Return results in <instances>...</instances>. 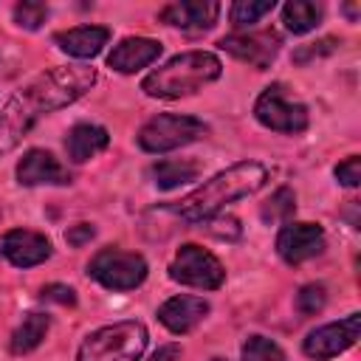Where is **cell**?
<instances>
[{"instance_id":"obj_17","label":"cell","mask_w":361,"mask_h":361,"mask_svg":"<svg viewBox=\"0 0 361 361\" xmlns=\"http://www.w3.org/2000/svg\"><path fill=\"white\" fill-rule=\"evenodd\" d=\"M107 39H110V31L104 25H76L54 34V42L59 45V51L76 59H93L96 54H102Z\"/></svg>"},{"instance_id":"obj_15","label":"cell","mask_w":361,"mask_h":361,"mask_svg":"<svg viewBox=\"0 0 361 361\" xmlns=\"http://www.w3.org/2000/svg\"><path fill=\"white\" fill-rule=\"evenodd\" d=\"M206 316H209V302L203 296H186V293L172 296L158 307V322L175 336L192 333Z\"/></svg>"},{"instance_id":"obj_33","label":"cell","mask_w":361,"mask_h":361,"mask_svg":"<svg viewBox=\"0 0 361 361\" xmlns=\"http://www.w3.org/2000/svg\"><path fill=\"white\" fill-rule=\"evenodd\" d=\"M344 11L350 14V20H355V17H358V11H355V6H344Z\"/></svg>"},{"instance_id":"obj_5","label":"cell","mask_w":361,"mask_h":361,"mask_svg":"<svg viewBox=\"0 0 361 361\" xmlns=\"http://www.w3.org/2000/svg\"><path fill=\"white\" fill-rule=\"evenodd\" d=\"M206 124L195 116H180V113H158L152 116L141 130H138V147L144 152L161 155L172 152L178 147H186L197 138L206 135Z\"/></svg>"},{"instance_id":"obj_16","label":"cell","mask_w":361,"mask_h":361,"mask_svg":"<svg viewBox=\"0 0 361 361\" xmlns=\"http://www.w3.org/2000/svg\"><path fill=\"white\" fill-rule=\"evenodd\" d=\"M164 45L149 37H124L110 54H107V68L116 73H135L147 65H152L161 56Z\"/></svg>"},{"instance_id":"obj_8","label":"cell","mask_w":361,"mask_h":361,"mask_svg":"<svg viewBox=\"0 0 361 361\" xmlns=\"http://www.w3.org/2000/svg\"><path fill=\"white\" fill-rule=\"evenodd\" d=\"M169 279L178 285H186V288L217 290L226 282V268L212 251H206L195 243H186L178 248L175 259L169 262Z\"/></svg>"},{"instance_id":"obj_24","label":"cell","mask_w":361,"mask_h":361,"mask_svg":"<svg viewBox=\"0 0 361 361\" xmlns=\"http://www.w3.org/2000/svg\"><path fill=\"white\" fill-rule=\"evenodd\" d=\"M240 358L243 361H288L282 347L265 336H248L243 341V350H240Z\"/></svg>"},{"instance_id":"obj_25","label":"cell","mask_w":361,"mask_h":361,"mask_svg":"<svg viewBox=\"0 0 361 361\" xmlns=\"http://www.w3.org/2000/svg\"><path fill=\"white\" fill-rule=\"evenodd\" d=\"M324 305H327V288L322 282H307V285L299 288V293H296V310L302 316H316V313L324 310Z\"/></svg>"},{"instance_id":"obj_23","label":"cell","mask_w":361,"mask_h":361,"mask_svg":"<svg viewBox=\"0 0 361 361\" xmlns=\"http://www.w3.org/2000/svg\"><path fill=\"white\" fill-rule=\"evenodd\" d=\"M293 212H296V195L288 189V186H282V189H276L268 200H265V206H262V220L265 223H288L290 217H293Z\"/></svg>"},{"instance_id":"obj_7","label":"cell","mask_w":361,"mask_h":361,"mask_svg":"<svg viewBox=\"0 0 361 361\" xmlns=\"http://www.w3.org/2000/svg\"><path fill=\"white\" fill-rule=\"evenodd\" d=\"M254 118L274 130V133H285V135H296V133H305L307 124H310V116H307V107L302 102H293L288 93H285V85H268L257 102H254Z\"/></svg>"},{"instance_id":"obj_12","label":"cell","mask_w":361,"mask_h":361,"mask_svg":"<svg viewBox=\"0 0 361 361\" xmlns=\"http://www.w3.org/2000/svg\"><path fill=\"white\" fill-rule=\"evenodd\" d=\"M0 254L14 268H34L51 257V243L45 234L31 228H11L0 240Z\"/></svg>"},{"instance_id":"obj_13","label":"cell","mask_w":361,"mask_h":361,"mask_svg":"<svg viewBox=\"0 0 361 361\" xmlns=\"http://www.w3.org/2000/svg\"><path fill=\"white\" fill-rule=\"evenodd\" d=\"M220 17V3L214 0H175L158 11V20L180 31H209Z\"/></svg>"},{"instance_id":"obj_14","label":"cell","mask_w":361,"mask_h":361,"mask_svg":"<svg viewBox=\"0 0 361 361\" xmlns=\"http://www.w3.org/2000/svg\"><path fill=\"white\" fill-rule=\"evenodd\" d=\"M17 180L23 186H68V169L48 149H28L17 161Z\"/></svg>"},{"instance_id":"obj_21","label":"cell","mask_w":361,"mask_h":361,"mask_svg":"<svg viewBox=\"0 0 361 361\" xmlns=\"http://www.w3.org/2000/svg\"><path fill=\"white\" fill-rule=\"evenodd\" d=\"M322 6L310 0H288L282 6V23L290 34H307L322 23Z\"/></svg>"},{"instance_id":"obj_11","label":"cell","mask_w":361,"mask_h":361,"mask_svg":"<svg viewBox=\"0 0 361 361\" xmlns=\"http://www.w3.org/2000/svg\"><path fill=\"white\" fill-rule=\"evenodd\" d=\"M324 251V228L319 223L288 220L276 234V254L288 265H302Z\"/></svg>"},{"instance_id":"obj_31","label":"cell","mask_w":361,"mask_h":361,"mask_svg":"<svg viewBox=\"0 0 361 361\" xmlns=\"http://www.w3.org/2000/svg\"><path fill=\"white\" fill-rule=\"evenodd\" d=\"M96 237V228L90 226V223H76V226H71L68 231H65V240H68V245H73V248H82L85 243H90Z\"/></svg>"},{"instance_id":"obj_30","label":"cell","mask_w":361,"mask_h":361,"mask_svg":"<svg viewBox=\"0 0 361 361\" xmlns=\"http://www.w3.org/2000/svg\"><path fill=\"white\" fill-rule=\"evenodd\" d=\"M39 299L42 302H56V305H65V307H73L76 305V290L68 288V285H59V282H51L39 290Z\"/></svg>"},{"instance_id":"obj_20","label":"cell","mask_w":361,"mask_h":361,"mask_svg":"<svg viewBox=\"0 0 361 361\" xmlns=\"http://www.w3.org/2000/svg\"><path fill=\"white\" fill-rule=\"evenodd\" d=\"M149 175H152V180H155L158 189H175V186H180V183L195 180V178L200 175V166H197L195 161H183V158L175 161V158H166V161L152 164Z\"/></svg>"},{"instance_id":"obj_27","label":"cell","mask_w":361,"mask_h":361,"mask_svg":"<svg viewBox=\"0 0 361 361\" xmlns=\"http://www.w3.org/2000/svg\"><path fill=\"white\" fill-rule=\"evenodd\" d=\"M338 45H341V42H338L336 37H324V39H319V42L299 45V48L293 51V62H296V65H310L313 59H322V56L333 54Z\"/></svg>"},{"instance_id":"obj_10","label":"cell","mask_w":361,"mask_h":361,"mask_svg":"<svg viewBox=\"0 0 361 361\" xmlns=\"http://www.w3.org/2000/svg\"><path fill=\"white\" fill-rule=\"evenodd\" d=\"M217 45H220V51L231 54L234 59H240V62H245V65H251V68H257V71H265V68H271V62L276 59L282 39H279V34H276L274 28H262V31L228 34V37H223Z\"/></svg>"},{"instance_id":"obj_18","label":"cell","mask_w":361,"mask_h":361,"mask_svg":"<svg viewBox=\"0 0 361 361\" xmlns=\"http://www.w3.org/2000/svg\"><path fill=\"white\" fill-rule=\"evenodd\" d=\"M110 144V133L102 124H73L65 135V149L73 164H85L104 152Z\"/></svg>"},{"instance_id":"obj_32","label":"cell","mask_w":361,"mask_h":361,"mask_svg":"<svg viewBox=\"0 0 361 361\" xmlns=\"http://www.w3.org/2000/svg\"><path fill=\"white\" fill-rule=\"evenodd\" d=\"M149 361H180V344H164V347H158Z\"/></svg>"},{"instance_id":"obj_1","label":"cell","mask_w":361,"mask_h":361,"mask_svg":"<svg viewBox=\"0 0 361 361\" xmlns=\"http://www.w3.org/2000/svg\"><path fill=\"white\" fill-rule=\"evenodd\" d=\"M96 79L99 73L90 65H56L14 90L0 107V158L8 155L42 116L82 99L96 85Z\"/></svg>"},{"instance_id":"obj_29","label":"cell","mask_w":361,"mask_h":361,"mask_svg":"<svg viewBox=\"0 0 361 361\" xmlns=\"http://www.w3.org/2000/svg\"><path fill=\"white\" fill-rule=\"evenodd\" d=\"M206 223H209V226H206L209 234L217 237V240H237L240 231H243L240 223H237V217H217V214H214V217H209Z\"/></svg>"},{"instance_id":"obj_6","label":"cell","mask_w":361,"mask_h":361,"mask_svg":"<svg viewBox=\"0 0 361 361\" xmlns=\"http://www.w3.org/2000/svg\"><path fill=\"white\" fill-rule=\"evenodd\" d=\"M87 274L107 290H133L138 288L147 274L149 265L141 254L135 251H124V248H102L93 254V259L87 262Z\"/></svg>"},{"instance_id":"obj_22","label":"cell","mask_w":361,"mask_h":361,"mask_svg":"<svg viewBox=\"0 0 361 361\" xmlns=\"http://www.w3.org/2000/svg\"><path fill=\"white\" fill-rule=\"evenodd\" d=\"M274 0H237L231 3V11H228V20L234 28H251L257 25L265 14L274 11Z\"/></svg>"},{"instance_id":"obj_2","label":"cell","mask_w":361,"mask_h":361,"mask_svg":"<svg viewBox=\"0 0 361 361\" xmlns=\"http://www.w3.org/2000/svg\"><path fill=\"white\" fill-rule=\"evenodd\" d=\"M268 183V166L259 161H237L226 166L223 172L212 175L203 186H197L192 195L178 200L172 212L183 223H206L209 217L220 214L228 203H237L254 192H259Z\"/></svg>"},{"instance_id":"obj_28","label":"cell","mask_w":361,"mask_h":361,"mask_svg":"<svg viewBox=\"0 0 361 361\" xmlns=\"http://www.w3.org/2000/svg\"><path fill=\"white\" fill-rule=\"evenodd\" d=\"M333 175H336V180H338L341 186H350V189H355V186L361 183V158H358V155H350V158H344L341 164H336Z\"/></svg>"},{"instance_id":"obj_3","label":"cell","mask_w":361,"mask_h":361,"mask_svg":"<svg viewBox=\"0 0 361 361\" xmlns=\"http://www.w3.org/2000/svg\"><path fill=\"white\" fill-rule=\"evenodd\" d=\"M220 73H223V65L214 54L186 51V54L166 59L152 73H147L141 82V90L149 99H180V96H192L200 87L212 85L214 79H220Z\"/></svg>"},{"instance_id":"obj_19","label":"cell","mask_w":361,"mask_h":361,"mask_svg":"<svg viewBox=\"0 0 361 361\" xmlns=\"http://www.w3.org/2000/svg\"><path fill=\"white\" fill-rule=\"evenodd\" d=\"M51 330V316L48 313H28L17 330L11 333V353L14 355H25L31 350H37L42 344V338Z\"/></svg>"},{"instance_id":"obj_26","label":"cell","mask_w":361,"mask_h":361,"mask_svg":"<svg viewBox=\"0 0 361 361\" xmlns=\"http://www.w3.org/2000/svg\"><path fill=\"white\" fill-rule=\"evenodd\" d=\"M48 20V6L45 3H34V0H23L14 6V23L25 31H37L42 23Z\"/></svg>"},{"instance_id":"obj_4","label":"cell","mask_w":361,"mask_h":361,"mask_svg":"<svg viewBox=\"0 0 361 361\" xmlns=\"http://www.w3.org/2000/svg\"><path fill=\"white\" fill-rule=\"evenodd\" d=\"M149 344L144 322L124 319L93 330L76 353V361H138Z\"/></svg>"},{"instance_id":"obj_9","label":"cell","mask_w":361,"mask_h":361,"mask_svg":"<svg viewBox=\"0 0 361 361\" xmlns=\"http://www.w3.org/2000/svg\"><path fill=\"white\" fill-rule=\"evenodd\" d=\"M358 333H361V313H350L338 322L310 330L302 341V353L313 361H330V358L347 353L358 341Z\"/></svg>"}]
</instances>
